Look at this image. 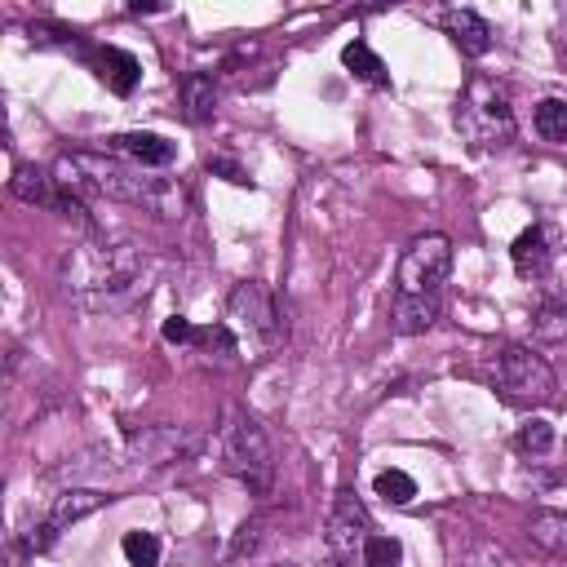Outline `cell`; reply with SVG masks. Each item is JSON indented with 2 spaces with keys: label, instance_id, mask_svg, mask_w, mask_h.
I'll return each instance as SVG.
<instances>
[{
  "label": "cell",
  "instance_id": "6da1fadb",
  "mask_svg": "<svg viewBox=\"0 0 567 567\" xmlns=\"http://www.w3.org/2000/svg\"><path fill=\"white\" fill-rule=\"evenodd\" d=\"M53 182L71 195V199H93V195H106V199H124V204H137V208H151L159 217H177L182 213V190L164 177H146V168L137 164H120V159H106V155H58L53 164Z\"/></svg>",
  "mask_w": 567,
  "mask_h": 567
},
{
  "label": "cell",
  "instance_id": "7a4b0ae2",
  "mask_svg": "<svg viewBox=\"0 0 567 567\" xmlns=\"http://www.w3.org/2000/svg\"><path fill=\"white\" fill-rule=\"evenodd\" d=\"M142 261L128 244H84L66 261V288L84 310H106L133 297Z\"/></svg>",
  "mask_w": 567,
  "mask_h": 567
},
{
  "label": "cell",
  "instance_id": "3957f363",
  "mask_svg": "<svg viewBox=\"0 0 567 567\" xmlns=\"http://www.w3.org/2000/svg\"><path fill=\"white\" fill-rule=\"evenodd\" d=\"M456 128L470 146H505L514 137V111L505 84L492 75H470L456 102Z\"/></svg>",
  "mask_w": 567,
  "mask_h": 567
},
{
  "label": "cell",
  "instance_id": "277c9868",
  "mask_svg": "<svg viewBox=\"0 0 567 567\" xmlns=\"http://www.w3.org/2000/svg\"><path fill=\"white\" fill-rule=\"evenodd\" d=\"M487 381L514 408H540L558 390L554 368L540 354H532L527 346H501V350H492L487 354Z\"/></svg>",
  "mask_w": 567,
  "mask_h": 567
},
{
  "label": "cell",
  "instance_id": "5b68a950",
  "mask_svg": "<svg viewBox=\"0 0 567 567\" xmlns=\"http://www.w3.org/2000/svg\"><path fill=\"white\" fill-rule=\"evenodd\" d=\"M221 470L230 478H239L248 492L266 496L270 492V478H275V452H270V439L266 430L257 425V416L248 412H230L226 425H221Z\"/></svg>",
  "mask_w": 567,
  "mask_h": 567
},
{
  "label": "cell",
  "instance_id": "8992f818",
  "mask_svg": "<svg viewBox=\"0 0 567 567\" xmlns=\"http://www.w3.org/2000/svg\"><path fill=\"white\" fill-rule=\"evenodd\" d=\"M226 328H230V337H235L244 350H252V354L275 350L279 337H284L275 297H270L257 279H244V284L230 288V301H226Z\"/></svg>",
  "mask_w": 567,
  "mask_h": 567
},
{
  "label": "cell",
  "instance_id": "52a82bcc",
  "mask_svg": "<svg viewBox=\"0 0 567 567\" xmlns=\"http://www.w3.org/2000/svg\"><path fill=\"white\" fill-rule=\"evenodd\" d=\"M452 270V239L430 230V235H416L403 257H399V288L394 292H408V297H439L443 279Z\"/></svg>",
  "mask_w": 567,
  "mask_h": 567
},
{
  "label": "cell",
  "instance_id": "ba28073f",
  "mask_svg": "<svg viewBox=\"0 0 567 567\" xmlns=\"http://www.w3.org/2000/svg\"><path fill=\"white\" fill-rule=\"evenodd\" d=\"M106 501H111V496H102V492H93V487H75V492H62V496L53 501L49 518H44L40 527H31V532L22 536V549H27V554H40V549H49V545L58 540V532H62V527L80 523L84 514L102 509Z\"/></svg>",
  "mask_w": 567,
  "mask_h": 567
},
{
  "label": "cell",
  "instance_id": "9c48e42d",
  "mask_svg": "<svg viewBox=\"0 0 567 567\" xmlns=\"http://www.w3.org/2000/svg\"><path fill=\"white\" fill-rule=\"evenodd\" d=\"M372 536V518L368 509L350 496V492H337V505H332V518H328V549L341 558V563H354L363 558V545Z\"/></svg>",
  "mask_w": 567,
  "mask_h": 567
},
{
  "label": "cell",
  "instance_id": "30bf717a",
  "mask_svg": "<svg viewBox=\"0 0 567 567\" xmlns=\"http://www.w3.org/2000/svg\"><path fill=\"white\" fill-rule=\"evenodd\" d=\"M9 190H13L18 199H27V204H40V208H53V213H62V217H80V221H84V204L71 199V195L53 182V173H44V168L18 164L13 177H9Z\"/></svg>",
  "mask_w": 567,
  "mask_h": 567
},
{
  "label": "cell",
  "instance_id": "8fae6325",
  "mask_svg": "<svg viewBox=\"0 0 567 567\" xmlns=\"http://www.w3.org/2000/svg\"><path fill=\"white\" fill-rule=\"evenodd\" d=\"M554 257H558V230L545 226V221L527 226V230L514 239V248H509V261H514V270H518L523 279H545L549 266H554Z\"/></svg>",
  "mask_w": 567,
  "mask_h": 567
},
{
  "label": "cell",
  "instance_id": "7c38bea8",
  "mask_svg": "<svg viewBox=\"0 0 567 567\" xmlns=\"http://www.w3.org/2000/svg\"><path fill=\"white\" fill-rule=\"evenodd\" d=\"M111 151L128 155L137 168H168L177 159V146L168 137H159V133H115Z\"/></svg>",
  "mask_w": 567,
  "mask_h": 567
},
{
  "label": "cell",
  "instance_id": "4fadbf2b",
  "mask_svg": "<svg viewBox=\"0 0 567 567\" xmlns=\"http://www.w3.org/2000/svg\"><path fill=\"white\" fill-rule=\"evenodd\" d=\"M443 27L452 35V44L465 53V58H483L492 49V27L474 13V9H447L443 13Z\"/></svg>",
  "mask_w": 567,
  "mask_h": 567
},
{
  "label": "cell",
  "instance_id": "5bb4252c",
  "mask_svg": "<svg viewBox=\"0 0 567 567\" xmlns=\"http://www.w3.org/2000/svg\"><path fill=\"white\" fill-rule=\"evenodd\" d=\"M84 58L97 66V75H102L115 93H133V89H137L142 62H137L133 53H124V49H115V44H102V49H89Z\"/></svg>",
  "mask_w": 567,
  "mask_h": 567
},
{
  "label": "cell",
  "instance_id": "9a60e30c",
  "mask_svg": "<svg viewBox=\"0 0 567 567\" xmlns=\"http://www.w3.org/2000/svg\"><path fill=\"white\" fill-rule=\"evenodd\" d=\"M434 319H439V297H408V292H394V301H390V328H394L399 337H416V332H425Z\"/></svg>",
  "mask_w": 567,
  "mask_h": 567
},
{
  "label": "cell",
  "instance_id": "2e32d148",
  "mask_svg": "<svg viewBox=\"0 0 567 567\" xmlns=\"http://www.w3.org/2000/svg\"><path fill=\"white\" fill-rule=\"evenodd\" d=\"M128 447H133V456H142V461H151V465H164V461H177V456L190 447V439H186L182 430H173V425H155V430L133 434Z\"/></svg>",
  "mask_w": 567,
  "mask_h": 567
},
{
  "label": "cell",
  "instance_id": "e0dca14e",
  "mask_svg": "<svg viewBox=\"0 0 567 567\" xmlns=\"http://www.w3.org/2000/svg\"><path fill=\"white\" fill-rule=\"evenodd\" d=\"M213 111H217L213 75L208 71H190L182 80V115H186V124H204V120H213Z\"/></svg>",
  "mask_w": 567,
  "mask_h": 567
},
{
  "label": "cell",
  "instance_id": "ac0fdd59",
  "mask_svg": "<svg viewBox=\"0 0 567 567\" xmlns=\"http://www.w3.org/2000/svg\"><path fill=\"white\" fill-rule=\"evenodd\" d=\"M532 332L536 341H567V297L563 292H545L532 310Z\"/></svg>",
  "mask_w": 567,
  "mask_h": 567
},
{
  "label": "cell",
  "instance_id": "d6986e66",
  "mask_svg": "<svg viewBox=\"0 0 567 567\" xmlns=\"http://www.w3.org/2000/svg\"><path fill=\"white\" fill-rule=\"evenodd\" d=\"M341 62H346V71H350V75H359V80H368V84H377V89H385V84H390L385 62H381L363 40H350V44L341 49Z\"/></svg>",
  "mask_w": 567,
  "mask_h": 567
},
{
  "label": "cell",
  "instance_id": "ffe728a7",
  "mask_svg": "<svg viewBox=\"0 0 567 567\" xmlns=\"http://www.w3.org/2000/svg\"><path fill=\"white\" fill-rule=\"evenodd\" d=\"M532 540L540 545V549H549V554H567V514L563 509H540V514H532Z\"/></svg>",
  "mask_w": 567,
  "mask_h": 567
},
{
  "label": "cell",
  "instance_id": "44dd1931",
  "mask_svg": "<svg viewBox=\"0 0 567 567\" xmlns=\"http://www.w3.org/2000/svg\"><path fill=\"white\" fill-rule=\"evenodd\" d=\"M532 124L545 142H567V102L563 97H540Z\"/></svg>",
  "mask_w": 567,
  "mask_h": 567
},
{
  "label": "cell",
  "instance_id": "7402d4cb",
  "mask_svg": "<svg viewBox=\"0 0 567 567\" xmlns=\"http://www.w3.org/2000/svg\"><path fill=\"white\" fill-rule=\"evenodd\" d=\"M514 447H518L523 456H545V452L554 447V425H549V421H540V416L523 421V425H518V434H514Z\"/></svg>",
  "mask_w": 567,
  "mask_h": 567
},
{
  "label": "cell",
  "instance_id": "603a6c76",
  "mask_svg": "<svg viewBox=\"0 0 567 567\" xmlns=\"http://www.w3.org/2000/svg\"><path fill=\"white\" fill-rule=\"evenodd\" d=\"M359 563H363V567H403V545H399L394 536H385V532H372Z\"/></svg>",
  "mask_w": 567,
  "mask_h": 567
},
{
  "label": "cell",
  "instance_id": "cb8c5ba5",
  "mask_svg": "<svg viewBox=\"0 0 567 567\" xmlns=\"http://www.w3.org/2000/svg\"><path fill=\"white\" fill-rule=\"evenodd\" d=\"M372 487H377V496L390 501V505H408V501L416 496V483H412L403 470H381V474L372 478Z\"/></svg>",
  "mask_w": 567,
  "mask_h": 567
},
{
  "label": "cell",
  "instance_id": "d4e9b609",
  "mask_svg": "<svg viewBox=\"0 0 567 567\" xmlns=\"http://www.w3.org/2000/svg\"><path fill=\"white\" fill-rule=\"evenodd\" d=\"M120 549H124V558H128L133 567H159V540H155L151 532H128V536L120 540Z\"/></svg>",
  "mask_w": 567,
  "mask_h": 567
},
{
  "label": "cell",
  "instance_id": "484cf974",
  "mask_svg": "<svg viewBox=\"0 0 567 567\" xmlns=\"http://www.w3.org/2000/svg\"><path fill=\"white\" fill-rule=\"evenodd\" d=\"M257 545H261V518H252V523H244V527L235 532V540H230V558L257 554Z\"/></svg>",
  "mask_w": 567,
  "mask_h": 567
},
{
  "label": "cell",
  "instance_id": "4316f807",
  "mask_svg": "<svg viewBox=\"0 0 567 567\" xmlns=\"http://www.w3.org/2000/svg\"><path fill=\"white\" fill-rule=\"evenodd\" d=\"M195 337H199V328H195L190 319H182V315L164 319V341H173V346H195Z\"/></svg>",
  "mask_w": 567,
  "mask_h": 567
},
{
  "label": "cell",
  "instance_id": "83f0119b",
  "mask_svg": "<svg viewBox=\"0 0 567 567\" xmlns=\"http://www.w3.org/2000/svg\"><path fill=\"white\" fill-rule=\"evenodd\" d=\"M208 168L213 173H226V182H235V186H252V177L239 164H230V159H208Z\"/></svg>",
  "mask_w": 567,
  "mask_h": 567
},
{
  "label": "cell",
  "instance_id": "f1b7e54d",
  "mask_svg": "<svg viewBox=\"0 0 567 567\" xmlns=\"http://www.w3.org/2000/svg\"><path fill=\"white\" fill-rule=\"evenodd\" d=\"M323 567H346V563H323Z\"/></svg>",
  "mask_w": 567,
  "mask_h": 567
}]
</instances>
